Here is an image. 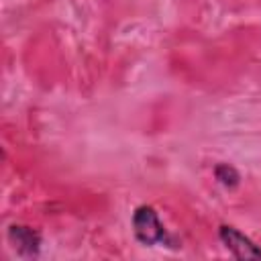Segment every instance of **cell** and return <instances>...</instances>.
I'll use <instances>...</instances> for the list:
<instances>
[{
	"label": "cell",
	"instance_id": "cell-1",
	"mask_svg": "<svg viewBox=\"0 0 261 261\" xmlns=\"http://www.w3.org/2000/svg\"><path fill=\"white\" fill-rule=\"evenodd\" d=\"M133 232L137 237V241L141 245H163L169 249H177V241L167 232V228L163 226V222L159 220L157 212L153 206H139L133 212Z\"/></svg>",
	"mask_w": 261,
	"mask_h": 261
},
{
	"label": "cell",
	"instance_id": "cell-2",
	"mask_svg": "<svg viewBox=\"0 0 261 261\" xmlns=\"http://www.w3.org/2000/svg\"><path fill=\"white\" fill-rule=\"evenodd\" d=\"M8 243L12 245V249L20 255V257H37L39 251H41V232L35 230L33 226H27V224H10L8 226Z\"/></svg>",
	"mask_w": 261,
	"mask_h": 261
},
{
	"label": "cell",
	"instance_id": "cell-3",
	"mask_svg": "<svg viewBox=\"0 0 261 261\" xmlns=\"http://www.w3.org/2000/svg\"><path fill=\"white\" fill-rule=\"evenodd\" d=\"M218 237L222 245L237 257V259H251V257H261V247L255 245L249 237H245L239 228L222 224L218 228Z\"/></svg>",
	"mask_w": 261,
	"mask_h": 261
},
{
	"label": "cell",
	"instance_id": "cell-4",
	"mask_svg": "<svg viewBox=\"0 0 261 261\" xmlns=\"http://www.w3.org/2000/svg\"><path fill=\"white\" fill-rule=\"evenodd\" d=\"M214 177L218 179V184H222L226 190H234L241 184V173L228 165V163H220L214 167Z\"/></svg>",
	"mask_w": 261,
	"mask_h": 261
}]
</instances>
